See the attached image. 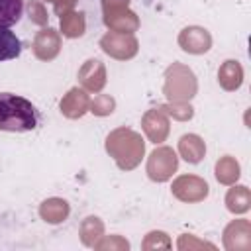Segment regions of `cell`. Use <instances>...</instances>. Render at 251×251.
I'll return each mask as SVG.
<instances>
[{
  "label": "cell",
  "mask_w": 251,
  "mask_h": 251,
  "mask_svg": "<svg viewBox=\"0 0 251 251\" xmlns=\"http://www.w3.org/2000/svg\"><path fill=\"white\" fill-rule=\"evenodd\" d=\"M24 16V0H0V27H12Z\"/></svg>",
  "instance_id": "3"
},
{
  "label": "cell",
  "mask_w": 251,
  "mask_h": 251,
  "mask_svg": "<svg viewBox=\"0 0 251 251\" xmlns=\"http://www.w3.org/2000/svg\"><path fill=\"white\" fill-rule=\"evenodd\" d=\"M39 110L24 96L0 92V131L24 133L39 126Z\"/></svg>",
  "instance_id": "1"
},
{
  "label": "cell",
  "mask_w": 251,
  "mask_h": 251,
  "mask_svg": "<svg viewBox=\"0 0 251 251\" xmlns=\"http://www.w3.org/2000/svg\"><path fill=\"white\" fill-rule=\"evenodd\" d=\"M20 53L22 41L16 35V31H12V27H0V63L16 59L20 57Z\"/></svg>",
  "instance_id": "2"
}]
</instances>
